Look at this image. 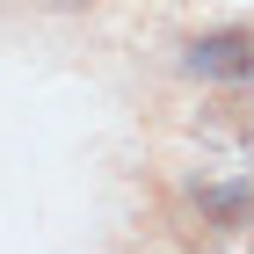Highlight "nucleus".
I'll return each mask as SVG.
<instances>
[{
	"instance_id": "f257e3e1",
	"label": "nucleus",
	"mask_w": 254,
	"mask_h": 254,
	"mask_svg": "<svg viewBox=\"0 0 254 254\" xmlns=\"http://www.w3.org/2000/svg\"><path fill=\"white\" fill-rule=\"evenodd\" d=\"M182 73L203 80V87H247L254 80V29L247 22H225V29L189 37L182 44Z\"/></svg>"
},
{
	"instance_id": "7ed1b4c3",
	"label": "nucleus",
	"mask_w": 254,
	"mask_h": 254,
	"mask_svg": "<svg viewBox=\"0 0 254 254\" xmlns=\"http://www.w3.org/2000/svg\"><path fill=\"white\" fill-rule=\"evenodd\" d=\"M233 131H240V153L254 160V102H233Z\"/></svg>"
},
{
	"instance_id": "f03ea898",
	"label": "nucleus",
	"mask_w": 254,
	"mask_h": 254,
	"mask_svg": "<svg viewBox=\"0 0 254 254\" xmlns=\"http://www.w3.org/2000/svg\"><path fill=\"white\" fill-rule=\"evenodd\" d=\"M196 218L211 233H247L254 225V182L233 175V182H196Z\"/></svg>"
}]
</instances>
